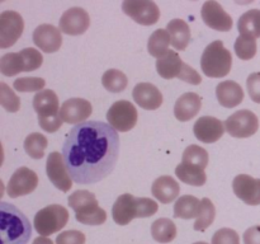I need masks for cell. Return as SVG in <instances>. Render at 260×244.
I'll return each instance as SVG.
<instances>
[{"instance_id": "d6986e66", "label": "cell", "mask_w": 260, "mask_h": 244, "mask_svg": "<svg viewBox=\"0 0 260 244\" xmlns=\"http://www.w3.org/2000/svg\"><path fill=\"white\" fill-rule=\"evenodd\" d=\"M33 42L43 52H56L62 45L60 28H56L52 24L38 25L33 32Z\"/></svg>"}, {"instance_id": "5bb4252c", "label": "cell", "mask_w": 260, "mask_h": 244, "mask_svg": "<svg viewBox=\"0 0 260 244\" xmlns=\"http://www.w3.org/2000/svg\"><path fill=\"white\" fill-rule=\"evenodd\" d=\"M38 177L36 172L27 167H20L10 177L7 186V193L9 197L17 198L20 196L29 195L37 188Z\"/></svg>"}, {"instance_id": "8992f818", "label": "cell", "mask_w": 260, "mask_h": 244, "mask_svg": "<svg viewBox=\"0 0 260 244\" xmlns=\"http://www.w3.org/2000/svg\"><path fill=\"white\" fill-rule=\"evenodd\" d=\"M231 65H233L231 52L220 40L211 42L205 48L201 57V69L208 78H223L230 73Z\"/></svg>"}, {"instance_id": "d6a6232c", "label": "cell", "mask_w": 260, "mask_h": 244, "mask_svg": "<svg viewBox=\"0 0 260 244\" xmlns=\"http://www.w3.org/2000/svg\"><path fill=\"white\" fill-rule=\"evenodd\" d=\"M215 205H213L212 201H211L210 198L205 197L203 200H201L200 215H198L197 220H196L193 229H194L196 231H205L206 229L210 228V226L212 225V223L215 221Z\"/></svg>"}, {"instance_id": "1f68e13d", "label": "cell", "mask_w": 260, "mask_h": 244, "mask_svg": "<svg viewBox=\"0 0 260 244\" xmlns=\"http://www.w3.org/2000/svg\"><path fill=\"white\" fill-rule=\"evenodd\" d=\"M24 60L20 52L5 53L0 57V73L5 76H14L24 71Z\"/></svg>"}, {"instance_id": "52a82bcc", "label": "cell", "mask_w": 260, "mask_h": 244, "mask_svg": "<svg viewBox=\"0 0 260 244\" xmlns=\"http://www.w3.org/2000/svg\"><path fill=\"white\" fill-rule=\"evenodd\" d=\"M156 71L164 79L178 78L193 85L202 83V76L197 73V70L187 65L173 50L168 51L167 55L162 56L161 58H157Z\"/></svg>"}, {"instance_id": "f6af8a7d", "label": "cell", "mask_w": 260, "mask_h": 244, "mask_svg": "<svg viewBox=\"0 0 260 244\" xmlns=\"http://www.w3.org/2000/svg\"><path fill=\"white\" fill-rule=\"evenodd\" d=\"M193 244H208V243H206V241H196V243Z\"/></svg>"}, {"instance_id": "cb8c5ba5", "label": "cell", "mask_w": 260, "mask_h": 244, "mask_svg": "<svg viewBox=\"0 0 260 244\" xmlns=\"http://www.w3.org/2000/svg\"><path fill=\"white\" fill-rule=\"evenodd\" d=\"M151 192L161 203H170L178 197L180 187L177 180L170 175H161L156 178L151 186Z\"/></svg>"}, {"instance_id": "f35d334b", "label": "cell", "mask_w": 260, "mask_h": 244, "mask_svg": "<svg viewBox=\"0 0 260 244\" xmlns=\"http://www.w3.org/2000/svg\"><path fill=\"white\" fill-rule=\"evenodd\" d=\"M20 55H22L23 60H24V71L37 70V69L41 68V65L43 64L42 53L33 47L23 48V50L20 51Z\"/></svg>"}, {"instance_id": "3957f363", "label": "cell", "mask_w": 260, "mask_h": 244, "mask_svg": "<svg viewBox=\"0 0 260 244\" xmlns=\"http://www.w3.org/2000/svg\"><path fill=\"white\" fill-rule=\"evenodd\" d=\"M157 203L147 197H135L131 193L121 195L112 207V218L118 225H127L136 218H150L156 214Z\"/></svg>"}, {"instance_id": "44dd1931", "label": "cell", "mask_w": 260, "mask_h": 244, "mask_svg": "<svg viewBox=\"0 0 260 244\" xmlns=\"http://www.w3.org/2000/svg\"><path fill=\"white\" fill-rule=\"evenodd\" d=\"M135 102L141 108L152 111L157 109L162 104V94L154 84L151 83H139L132 92Z\"/></svg>"}, {"instance_id": "7402d4cb", "label": "cell", "mask_w": 260, "mask_h": 244, "mask_svg": "<svg viewBox=\"0 0 260 244\" xmlns=\"http://www.w3.org/2000/svg\"><path fill=\"white\" fill-rule=\"evenodd\" d=\"M202 107V99L197 93L188 92V93L182 94L175 102L174 106V116L179 121L185 122L192 119L193 117L197 116Z\"/></svg>"}, {"instance_id": "9a60e30c", "label": "cell", "mask_w": 260, "mask_h": 244, "mask_svg": "<svg viewBox=\"0 0 260 244\" xmlns=\"http://www.w3.org/2000/svg\"><path fill=\"white\" fill-rule=\"evenodd\" d=\"M90 25V17L83 8L74 7L66 10L58 22L60 30L69 36L83 35Z\"/></svg>"}, {"instance_id": "d590c367", "label": "cell", "mask_w": 260, "mask_h": 244, "mask_svg": "<svg viewBox=\"0 0 260 244\" xmlns=\"http://www.w3.org/2000/svg\"><path fill=\"white\" fill-rule=\"evenodd\" d=\"M235 52L241 60H251L256 55V40L246 36H239L235 42Z\"/></svg>"}, {"instance_id": "ffe728a7", "label": "cell", "mask_w": 260, "mask_h": 244, "mask_svg": "<svg viewBox=\"0 0 260 244\" xmlns=\"http://www.w3.org/2000/svg\"><path fill=\"white\" fill-rule=\"evenodd\" d=\"M193 132L194 136L203 144H213L222 137L225 126L223 122L216 117L203 116L196 121Z\"/></svg>"}, {"instance_id": "74e56055", "label": "cell", "mask_w": 260, "mask_h": 244, "mask_svg": "<svg viewBox=\"0 0 260 244\" xmlns=\"http://www.w3.org/2000/svg\"><path fill=\"white\" fill-rule=\"evenodd\" d=\"M45 85V79L33 78V76L19 78L13 83V86H14L15 90L20 92V93H25V92H41L43 90Z\"/></svg>"}, {"instance_id": "e575fe53", "label": "cell", "mask_w": 260, "mask_h": 244, "mask_svg": "<svg viewBox=\"0 0 260 244\" xmlns=\"http://www.w3.org/2000/svg\"><path fill=\"white\" fill-rule=\"evenodd\" d=\"M182 162L189 163V164L197 165V167H201L202 169H206V167L208 165L207 150L203 149L202 146H198V145H189L183 151Z\"/></svg>"}, {"instance_id": "2e32d148", "label": "cell", "mask_w": 260, "mask_h": 244, "mask_svg": "<svg viewBox=\"0 0 260 244\" xmlns=\"http://www.w3.org/2000/svg\"><path fill=\"white\" fill-rule=\"evenodd\" d=\"M234 193L250 206L260 205V179L249 174H239L234 178Z\"/></svg>"}, {"instance_id": "60d3db41", "label": "cell", "mask_w": 260, "mask_h": 244, "mask_svg": "<svg viewBox=\"0 0 260 244\" xmlns=\"http://www.w3.org/2000/svg\"><path fill=\"white\" fill-rule=\"evenodd\" d=\"M85 234L79 230L62 231L56 238V244H85Z\"/></svg>"}, {"instance_id": "8fae6325", "label": "cell", "mask_w": 260, "mask_h": 244, "mask_svg": "<svg viewBox=\"0 0 260 244\" xmlns=\"http://www.w3.org/2000/svg\"><path fill=\"white\" fill-rule=\"evenodd\" d=\"M122 10L142 25L155 24L160 18L159 7L149 0H127L122 3Z\"/></svg>"}, {"instance_id": "4fadbf2b", "label": "cell", "mask_w": 260, "mask_h": 244, "mask_svg": "<svg viewBox=\"0 0 260 244\" xmlns=\"http://www.w3.org/2000/svg\"><path fill=\"white\" fill-rule=\"evenodd\" d=\"M46 172H47L48 179L51 180L56 188L62 192H69L73 186V179L66 168L65 160L61 152L52 151L47 158L46 163Z\"/></svg>"}, {"instance_id": "f1b7e54d", "label": "cell", "mask_w": 260, "mask_h": 244, "mask_svg": "<svg viewBox=\"0 0 260 244\" xmlns=\"http://www.w3.org/2000/svg\"><path fill=\"white\" fill-rule=\"evenodd\" d=\"M169 45H172L170 35L167 29L159 28L150 36L147 42V51L152 57L161 58L169 51Z\"/></svg>"}, {"instance_id": "5b68a950", "label": "cell", "mask_w": 260, "mask_h": 244, "mask_svg": "<svg viewBox=\"0 0 260 244\" xmlns=\"http://www.w3.org/2000/svg\"><path fill=\"white\" fill-rule=\"evenodd\" d=\"M33 108L38 114V125L46 132L57 131L62 125L60 116V104L56 93L51 89L38 92L33 98Z\"/></svg>"}, {"instance_id": "6da1fadb", "label": "cell", "mask_w": 260, "mask_h": 244, "mask_svg": "<svg viewBox=\"0 0 260 244\" xmlns=\"http://www.w3.org/2000/svg\"><path fill=\"white\" fill-rule=\"evenodd\" d=\"M119 147V135L109 124L85 121L75 125L62 145V157L71 179L79 185L103 180L116 167Z\"/></svg>"}, {"instance_id": "7c38bea8", "label": "cell", "mask_w": 260, "mask_h": 244, "mask_svg": "<svg viewBox=\"0 0 260 244\" xmlns=\"http://www.w3.org/2000/svg\"><path fill=\"white\" fill-rule=\"evenodd\" d=\"M24 22L19 13L5 10L0 14V48L14 45L22 36Z\"/></svg>"}, {"instance_id": "83f0119b", "label": "cell", "mask_w": 260, "mask_h": 244, "mask_svg": "<svg viewBox=\"0 0 260 244\" xmlns=\"http://www.w3.org/2000/svg\"><path fill=\"white\" fill-rule=\"evenodd\" d=\"M201 211V200L192 195H184L174 205V218L178 219H193L198 218Z\"/></svg>"}, {"instance_id": "f546056e", "label": "cell", "mask_w": 260, "mask_h": 244, "mask_svg": "<svg viewBox=\"0 0 260 244\" xmlns=\"http://www.w3.org/2000/svg\"><path fill=\"white\" fill-rule=\"evenodd\" d=\"M151 235L157 243H170L177 236V226L170 219H157L151 225Z\"/></svg>"}, {"instance_id": "836d02e7", "label": "cell", "mask_w": 260, "mask_h": 244, "mask_svg": "<svg viewBox=\"0 0 260 244\" xmlns=\"http://www.w3.org/2000/svg\"><path fill=\"white\" fill-rule=\"evenodd\" d=\"M47 145V139L40 132H33L24 140V150L32 159H42Z\"/></svg>"}, {"instance_id": "9c48e42d", "label": "cell", "mask_w": 260, "mask_h": 244, "mask_svg": "<svg viewBox=\"0 0 260 244\" xmlns=\"http://www.w3.org/2000/svg\"><path fill=\"white\" fill-rule=\"evenodd\" d=\"M137 117L139 114L136 107L131 102L124 99L112 104L107 112L108 124L119 132H127L134 129L137 124Z\"/></svg>"}, {"instance_id": "d4e9b609", "label": "cell", "mask_w": 260, "mask_h": 244, "mask_svg": "<svg viewBox=\"0 0 260 244\" xmlns=\"http://www.w3.org/2000/svg\"><path fill=\"white\" fill-rule=\"evenodd\" d=\"M167 30L170 35L172 45L175 50L183 51L190 42L189 25L183 19H173L168 23Z\"/></svg>"}, {"instance_id": "4dcf8cb0", "label": "cell", "mask_w": 260, "mask_h": 244, "mask_svg": "<svg viewBox=\"0 0 260 244\" xmlns=\"http://www.w3.org/2000/svg\"><path fill=\"white\" fill-rule=\"evenodd\" d=\"M102 84L111 93H121L128 84L126 74L117 69H109L102 76Z\"/></svg>"}, {"instance_id": "603a6c76", "label": "cell", "mask_w": 260, "mask_h": 244, "mask_svg": "<svg viewBox=\"0 0 260 244\" xmlns=\"http://www.w3.org/2000/svg\"><path fill=\"white\" fill-rule=\"evenodd\" d=\"M216 97L221 106L234 108L244 101V90L236 81L225 80L216 86Z\"/></svg>"}, {"instance_id": "8d00e7d4", "label": "cell", "mask_w": 260, "mask_h": 244, "mask_svg": "<svg viewBox=\"0 0 260 244\" xmlns=\"http://www.w3.org/2000/svg\"><path fill=\"white\" fill-rule=\"evenodd\" d=\"M0 104L8 112H18L20 108V99L5 83H0Z\"/></svg>"}, {"instance_id": "277c9868", "label": "cell", "mask_w": 260, "mask_h": 244, "mask_svg": "<svg viewBox=\"0 0 260 244\" xmlns=\"http://www.w3.org/2000/svg\"><path fill=\"white\" fill-rule=\"evenodd\" d=\"M69 206L75 211V218L84 225H102L107 220V212L99 207L96 197L86 190H78L69 196Z\"/></svg>"}, {"instance_id": "7a4b0ae2", "label": "cell", "mask_w": 260, "mask_h": 244, "mask_svg": "<svg viewBox=\"0 0 260 244\" xmlns=\"http://www.w3.org/2000/svg\"><path fill=\"white\" fill-rule=\"evenodd\" d=\"M32 226L27 216L12 203L0 202V244H27Z\"/></svg>"}, {"instance_id": "7bdbcfd3", "label": "cell", "mask_w": 260, "mask_h": 244, "mask_svg": "<svg viewBox=\"0 0 260 244\" xmlns=\"http://www.w3.org/2000/svg\"><path fill=\"white\" fill-rule=\"evenodd\" d=\"M244 244H260V225L246 229L243 235Z\"/></svg>"}, {"instance_id": "ac0fdd59", "label": "cell", "mask_w": 260, "mask_h": 244, "mask_svg": "<svg viewBox=\"0 0 260 244\" xmlns=\"http://www.w3.org/2000/svg\"><path fill=\"white\" fill-rule=\"evenodd\" d=\"M93 112L91 103L83 98H71L62 103L60 108L61 119L66 124H83Z\"/></svg>"}, {"instance_id": "4316f807", "label": "cell", "mask_w": 260, "mask_h": 244, "mask_svg": "<svg viewBox=\"0 0 260 244\" xmlns=\"http://www.w3.org/2000/svg\"><path fill=\"white\" fill-rule=\"evenodd\" d=\"M240 36L258 38L260 37V9H251L244 13L238 22Z\"/></svg>"}, {"instance_id": "ee69618b", "label": "cell", "mask_w": 260, "mask_h": 244, "mask_svg": "<svg viewBox=\"0 0 260 244\" xmlns=\"http://www.w3.org/2000/svg\"><path fill=\"white\" fill-rule=\"evenodd\" d=\"M32 244H53V241L48 239L47 236H38V238L33 240Z\"/></svg>"}, {"instance_id": "484cf974", "label": "cell", "mask_w": 260, "mask_h": 244, "mask_svg": "<svg viewBox=\"0 0 260 244\" xmlns=\"http://www.w3.org/2000/svg\"><path fill=\"white\" fill-rule=\"evenodd\" d=\"M175 174L182 182L190 186H196V187H201L207 180L205 169L197 167V165L189 164V163L182 162L180 164H178L175 168Z\"/></svg>"}, {"instance_id": "ab89813d", "label": "cell", "mask_w": 260, "mask_h": 244, "mask_svg": "<svg viewBox=\"0 0 260 244\" xmlns=\"http://www.w3.org/2000/svg\"><path fill=\"white\" fill-rule=\"evenodd\" d=\"M212 244H240V236L234 229H218L212 236Z\"/></svg>"}, {"instance_id": "ba28073f", "label": "cell", "mask_w": 260, "mask_h": 244, "mask_svg": "<svg viewBox=\"0 0 260 244\" xmlns=\"http://www.w3.org/2000/svg\"><path fill=\"white\" fill-rule=\"evenodd\" d=\"M68 221V208L61 205H50L36 214L33 225L41 236H48L65 228Z\"/></svg>"}, {"instance_id": "e0dca14e", "label": "cell", "mask_w": 260, "mask_h": 244, "mask_svg": "<svg viewBox=\"0 0 260 244\" xmlns=\"http://www.w3.org/2000/svg\"><path fill=\"white\" fill-rule=\"evenodd\" d=\"M202 19L210 28L220 32H229L233 28V18L225 12L220 3L206 2L202 7Z\"/></svg>"}, {"instance_id": "b9f144b4", "label": "cell", "mask_w": 260, "mask_h": 244, "mask_svg": "<svg viewBox=\"0 0 260 244\" xmlns=\"http://www.w3.org/2000/svg\"><path fill=\"white\" fill-rule=\"evenodd\" d=\"M246 89L251 101L260 103V73H253L246 79Z\"/></svg>"}, {"instance_id": "30bf717a", "label": "cell", "mask_w": 260, "mask_h": 244, "mask_svg": "<svg viewBox=\"0 0 260 244\" xmlns=\"http://www.w3.org/2000/svg\"><path fill=\"white\" fill-rule=\"evenodd\" d=\"M225 129L231 136L238 139L253 136L259 129V119L254 112L249 109H241L231 114L225 121Z\"/></svg>"}]
</instances>
